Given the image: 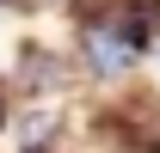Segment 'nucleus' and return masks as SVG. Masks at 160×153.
Here are the masks:
<instances>
[{"mask_svg": "<svg viewBox=\"0 0 160 153\" xmlns=\"http://www.w3.org/2000/svg\"><path fill=\"white\" fill-rule=\"evenodd\" d=\"M148 61H154V86H160V43H154V49H148Z\"/></svg>", "mask_w": 160, "mask_h": 153, "instance_id": "obj_1", "label": "nucleus"}, {"mask_svg": "<svg viewBox=\"0 0 160 153\" xmlns=\"http://www.w3.org/2000/svg\"><path fill=\"white\" fill-rule=\"evenodd\" d=\"M142 153H160V141H148V147H142Z\"/></svg>", "mask_w": 160, "mask_h": 153, "instance_id": "obj_2", "label": "nucleus"}]
</instances>
